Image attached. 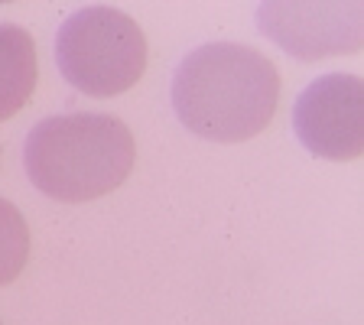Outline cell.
Segmentation results:
<instances>
[{"label": "cell", "mask_w": 364, "mask_h": 325, "mask_svg": "<svg viewBox=\"0 0 364 325\" xmlns=\"http://www.w3.org/2000/svg\"><path fill=\"white\" fill-rule=\"evenodd\" d=\"M169 95L186 130L215 144H241L270 124L280 75L257 49L205 43L176 65Z\"/></svg>", "instance_id": "obj_1"}, {"label": "cell", "mask_w": 364, "mask_h": 325, "mask_svg": "<svg viewBox=\"0 0 364 325\" xmlns=\"http://www.w3.org/2000/svg\"><path fill=\"white\" fill-rule=\"evenodd\" d=\"M136 144L114 114H55L26 134L23 166L43 196L55 202H91L130 176Z\"/></svg>", "instance_id": "obj_2"}, {"label": "cell", "mask_w": 364, "mask_h": 325, "mask_svg": "<svg viewBox=\"0 0 364 325\" xmlns=\"http://www.w3.org/2000/svg\"><path fill=\"white\" fill-rule=\"evenodd\" d=\"M55 65L75 91L91 98H114L134 88L144 75L146 39L124 10L91 4L59 26Z\"/></svg>", "instance_id": "obj_3"}, {"label": "cell", "mask_w": 364, "mask_h": 325, "mask_svg": "<svg viewBox=\"0 0 364 325\" xmlns=\"http://www.w3.org/2000/svg\"><path fill=\"white\" fill-rule=\"evenodd\" d=\"M364 88L355 75H322L303 88L293 111L299 144L322 159H355L364 150Z\"/></svg>", "instance_id": "obj_4"}, {"label": "cell", "mask_w": 364, "mask_h": 325, "mask_svg": "<svg viewBox=\"0 0 364 325\" xmlns=\"http://www.w3.org/2000/svg\"><path fill=\"white\" fill-rule=\"evenodd\" d=\"M361 4H260L257 26L296 59L351 55L361 46Z\"/></svg>", "instance_id": "obj_5"}, {"label": "cell", "mask_w": 364, "mask_h": 325, "mask_svg": "<svg viewBox=\"0 0 364 325\" xmlns=\"http://www.w3.org/2000/svg\"><path fill=\"white\" fill-rule=\"evenodd\" d=\"M36 88V46L23 26L0 23V124L26 107Z\"/></svg>", "instance_id": "obj_6"}, {"label": "cell", "mask_w": 364, "mask_h": 325, "mask_svg": "<svg viewBox=\"0 0 364 325\" xmlns=\"http://www.w3.org/2000/svg\"><path fill=\"white\" fill-rule=\"evenodd\" d=\"M30 260V228L14 202L0 198V287L14 283Z\"/></svg>", "instance_id": "obj_7"}]
</instances>
